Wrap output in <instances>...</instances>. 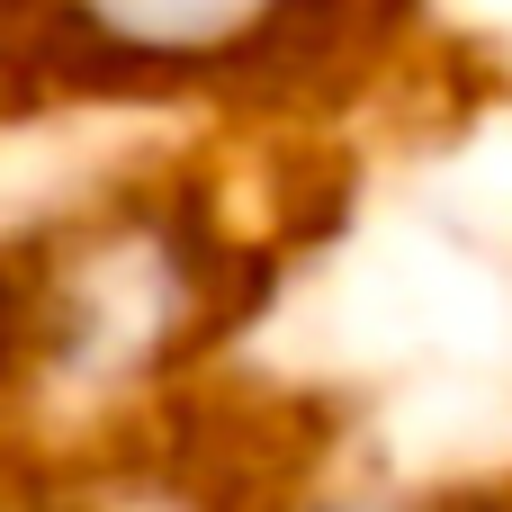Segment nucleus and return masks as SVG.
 I'll return each instance as SVG.
<instances>
[{
    "instance_id": "1",
    "label": "nucleus",
    "mask_w": 512,
    "mask_h": 512,
    "mask_svg": "<svg viewBox=\"0 0 512 512\" xmlns=\"http://www.w3.org/2000/svg\"><path fill=\"white\" fill-rule=\"evenodd\" d=\"M54 72L117 99H189V90H261L306 72L351 0H36Z\"/></svg>"
},
{
    "instance_id": "2",
    "label": "nucleus",
    "mask_w": 512,
    "mask_h": 512,
    "mask_svg": "<svg viewBox=\"0 0 512 512\" xmlns=\"http://www.w3.org/2000/svg\"><path fill=\"white\" fill-rule=\"evenodd\" d=\"M252 512H512V486H459V477H360V486H279Z\"/></svg>"
},
{
    "instance_id": "3",
    "label": "nucleus",
    "mask_w": 512,
    "mask_h": 512,
    "mask_svg": "<svg viewBox=\"0 0 512 512\" xmlns=\"http://www.w3.org/2000/svg\"><path fill=\"white\" fill-rule=\"evenodd\" d=\"M0 512H90V504H81V486H72L54 459L0 441Z\"/></svg>"
}]
</instances>
